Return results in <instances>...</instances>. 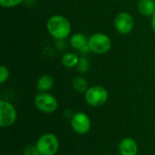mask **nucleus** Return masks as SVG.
I'll list each match as a JSON object with an SVG mask.
<instances>
[{
	"label": "nucleus",
	"instance_id": "obj_2",
	"mask_svg": "<svg viewBox=\"0 0 155 155\" xmlns=\"http://www.w3.org/2000/svg\"><path fill=\"white\" fill-rule=\"evenodd\" d=\"M35 145L40 155H54L59 150L60 143L55 134L48 133L41 135Z\"/></svg>",
	"mask_w": 155,
	"mask_h": 155
},
{
	"label": "nucleus",
	"instance_id": "obj_18",
	"mask_svg": "<svg viewBox=\"0 0 155 155\" xmlns=\"http://www.w3.org/2000/svg\"><path fill=\"white\" fill-rule=\"evenodd\" d=\"M24 155H40L35 144H29L24 150Z\"/></svg>",
	"mask_w": 155,
	"mask_h": 155
},
{
	"label": "nucleus",
	"instance_id": "obj_16",
	"mask_svg": "<svg viewBox=\"0 0 155 155\" xmlns=\"http://www.w3.org/2000/svg\"><path fill=\"white\" fill-rule=\"evenodd\" d=\"M9 78V70L6 66H0V84H4Z\"/></svg>",
	"mask_w": 155,
	"mask_h": 155
},
{
	"label": "nucleus",
	"instance_id": "obj_4",
	"mask_svg": "<svg viewBox=\"0 0 155 155\" xmlns=\"http://www.w3.org/2000/svg\"><path fill=\"white\" fill-rule=\"evenodd\" d=\"M90 52L97 54H104L110 51L112 47L111 38L103 33H95L88 39Z\"/></svg>",
	"mask_w": 155,
	"mask_h": 155
},
{
	"label": "nucleus",
	"instance_id": "obj_19",
	"mask_svg": "<svg viewBox=\"0 0 155 155\" xmlns=\"http://www.w3.org/2000/svg\"><path fill=\"white\" fill-rule=\"evenodd\" d=\"M151 25H152V28H153V30L155 32V13L153 15V16H152V22H151Z\"/></svg>",
	"mask_w": 155,
	"mask_h": 155
},
{
	"label": "nucleus",
	"instance_id": "obj_7",
	"mask_svg": "<svg viewBox=\"0 0 155 155\" xmlns=\"http://www.w3.org/2000/svg\"><path fill=\"white\" fill-rule=\"evenodd\" d=\"M71 127L74 130V133L80 135H84L89 133L91 130L92 123L89 118V116L83 113V112H77L74 114V115L71 117Z\"/></svg>",
	"mask_w": 155,
	"mask_h": 155
},
{
	"label": "nucleus",
	"instance_id": "obj_12",
	"mask_svg": "<svg viewBox=\"0 0 155 155\" xmlns=\"http://www.w3.org/2000/svg\"><path fill=\"white\" fill-rule=\"evenodd\" d=\"M137 8L141 15L146 16H153V15L155 13V1L140 0Z\"/></svg>",
	"mask_w": 155,
	"mask_h": 155
},
{
	"label": "nucleus",
	"instance_id": "obj_20",
	"mask_svg": "<svg viewBox=\"0 0 155 155\" xmlns=\"http://www.w3.org/2000/svg\"><path fill=\"white\" fill-rule=\"evenodd\" d=\"M154 67H155V60H154Z\"/></svg>",
	"mask_w": 155,
	"mask_h": 155
},
{
	"label": "nucleus",
	"instance_id": "obj_8",
	"mask_svg": "<svg viewBox=\"0 0 155 155\" xmlns=\"http://www.w3.org/2000/svg\"><path fill=\"white\" fill-rule=\"evenodd\" d=\"M114 28L121 35L130 34L134 25V17L127 12L119 13L114 18Z\"/></svg>",
	"mask_w": 155,
	"mask_h": 155
},
{
	"label": "nucleus",
	"instance_id": "obj_13",
	"mask_svg": "<svg viewBox=\"0 0 155 155\" xmlns=\"http://www.w3.org/2000/svg\"><path fill=\"white\" fill-rule=\"evenodd\" d=\"M79 56L74 53H67L63 55L62 64L66 68H74L76 67L79 63Z\"/></svg>",
	"mask_w": 155,
	"mask_h": 155
},
{
	"label": "nucleus",
	"instance_id": "obj_1",
	"mask_svg": "<svg viewBox=\"0 0 155 155\" xmlns=\"http://www.w3.org/2000/svg\"><path fill=\"white\" fill-rule=\"evenodd\" d=\"M46 28L50 35L57 40H64L71 34L72 25L69 20L61 15H54L47 20Z\"/></svg>",
	"mask_w": 155,
	"mask_h": 155
},
{
	"label": "nucleus",
	"instance_id": "obj_17",
	"mask_svg": "<svg viewBox=\"0 0 155 155\" xmlns=\"http://www.w3.org/2000/svg\"><path fill=\"white\" fill-rule=\"evenodd\" d=\"M24 0H0V5L3 7H15L20 5Z\"/></svg>",
	"mask_w": 155,
	"mask_h": 155
},
{
	"label": "nucleus",
	"instance_id": "obj_11",
	"mask_svg": "<svg viewBox=\"0 0 155 155\" xmlns=\"http://www.w3.org/2000/svg\"><path fill=\"white\" fill-rule=\"evenodd\" d=\"M54 84V80L52 75L44 74L38 79L36 84V88L40 93H47L53 88Z\"/></svg>",
	"mask_w": 155,
	"mask_h": 155
},
{
	"label": "nucleus",
	"instance_id": "obj_9",
	"mask_svg": "<svg viewBox=\"0 0 155 155\" xmlns=\"http://www.w3.org/2000/svg\"><path fill=\"white\" fill-rule=\"evenodd\" d=\"M118 151L120 155H137L139 147L134 139L126 137L119 143Z\"/></svg>",
	"mask_w": 155,
	"mask_h": 155
},
{
	"label": "nucleus",
	"instance_id": "obj_6",
	"mask_svg": "<svg viewBox=\"0 0 155 155\" xmlns=\"http://www.w3.org/2000/svg\"><path fill=\"white\" fill-rule=\"evenodd\" d=\"M17 117V113L15 106L7 101H0V126L7 128L12 126Z\"/></svg>",
	"mask_w": 155,
	"mask_h": 155
},
{
	"label": "nucleus",
	"instance_id": "obj_14",
	"mask_svg": "<svg viewBox=\"0 0 155 155\" xmlns=\"http://www.w3.org/2000/svg\"><path fill=\"white\" fill-rule=\"evenodd\" d=\"M72 85L74 89L79 93H85L89 88L86 79L83 76H75L73 79Z\"/></svg>",
	"mask_w": 155,
	"mask_h": 155
},
{
	"label": "nucleus",
	"instance_id": "obj_3",
	"mask_svg": "<svg viewBox=\"0 0 155 155\" xmlns=\"http://www.w3.org/2000/svg\"><path fill=\"white\" fill-rule=\"evenodd\" d=\"M85 102L92 107L103 106L109 99L108 91L102 85H94L84 93Z\"/></svg>",
	"mask_w": 155,
	"mask_h": 155
},
{
	"label": "nucleus",
	"instance_id": "obj_15",
	"mask_svg": "<svg viewBox=\"0 0 155 155\" xmlns=\"http://www.w3.org/2000/svg\"><path fill=\"white\" fill-rule=\"evenodd\" d=\"M76 67H77V70L80 73H85V72L88 71V69L90 67V63H89V61L86 58L82 57V58H80L79 63H78Z\"/></svg>",
	"mask_w": 155,
	"mask_h": 155
},
{
	"label": "nucleus",
	"instance_id": "obj_10",
	"mask_svg": "<svg viewBox=\"0 0 155 155\" xmlns=\"http://www.w3.org/2000/svg\"><path fill=\"white\" fill-rule=\"evenodd\" d=\"M70 45L71 46L78 51H81L83 53L90 52L89 45H88V39L84 34H74L70 38Z\"/></svg>",
	"mask_w": 155,
	"mask_h": 155
},
{
	"label": "nucleus",
	"instance_id": "obj_5",
	"mask_svg": "<svg viewBox=\"0 0 155 155\" xmlns=\"http://www.w3.org/2000/svg\"><path fill=\"white\" fill-rule=\"evenodd\" d=\"M35 107L45 114H53L58 108L57 99L49 93H40L34 100Z\"/></svg>",
	"mask_w": 155,
	"mask_h": 155
}]
</instances>
